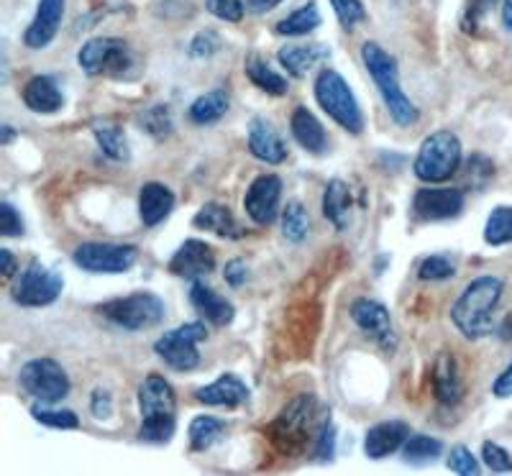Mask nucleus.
Wrapping results in <instances>:
<instances>
[{
	"instance_id": "4be33fe9",
	"label": "nucleus",
	"mask_w": 512,
	"mask_h": 476,
	"mask_svg": "<svg viewBox=\"0 0 512 476\" xmlns=\"http://www.w3.org/2000/svg\"><path fill=\"white\" fill-rule=\"evenodd\" d=\"M249 387L241 377L236 374H221L213 384L208 387H200L195 389V397L198 402L210 407H239L244 402H249Z\"/></svg>"
},
{
	"instance_id": "ea45409f",
	"label": "nucleus",
	"mask_w": 512,
	"mask_h": 476,
	"mask_svg": "<svg viewBox=\"0 0 512 476\" xmlns=\"http://www.w3.org/2000/svg\"><path fill=\"white\" fill-rule=\"evenodd\" d=\"M331 6L338 18V24L344 26L346 31H354L367 18V11H364L361 0H331Z\"/></svg>"
},
{
	"instance_id": "49530a36",
	"label": "nucleus",
	"mask_w": 512,
	"mask_h": 476,
	"mask_svg": "<svg viewBox=\"0 0 512 476\" xmlns=\"http://www.w3.org/2000/svg\"><path fill=\"white\" fill-rule=\"evenodd\" d=\"M482 461L487 464V469L497 471V474H502V471H512V456L500 446V443H492V441L484 443Z\"/></svg>"
},
{
	"instance_id": "a19ab883",
	"label": "nucleus",
	"mask_w": 512,
	"mask_h": 476,
	"mask_svg": "<svg viewBox=\"0 0 512 476\" xmlns=\"http://www.w3.org/2000/svg\"><path fill=\"white\" fill-rule=\"evenodd\" d=\"M446 466L454 471V474H461V476H477L479 474V459L466 446L451 448V453H448V459H446Z\"/></svg>"
},
{
	"instance_id": "cd10ccee",
	"label": "nucleus",
	"mask_w": 512,
	"mask_h": 476,
	"mask_svg": "<svg viewBox=\"0 0 512 476\" xmlns=\"http://www.w3.org/2000/svg\"><path fill=\"white\" fill-rule=\"evenodd\" d=\"M323 215L336 231H346L351 223V190L344 180H331L323 192Z\"/></svg>"
},
{
	"instance_id": "c85d7f7f",
	"label": "nucleus",
	"mask_w": 512,
	"mask_h": 476,
	"mask_svg": "<svg viewBox=\"0 0 512 476\" xmlns=\"http://www.w3.org/2000/svg\"><path fill=\"white\" fill-rule=\"evenodd\" d=\"M228 105H231V100H228L226 90L216 88L210 90V93L200 95L198 100H192L187 116H190V121L195 123V126H210V123L221 121V118L226 116Z\"/></svg>"
},
{
	"instance_id": "423d86ee",
	"label": "nucleus",
	"mask_w": 512,
	"mask_h": 476,
	"mask_svg": "<svg viewBox=\"0 0 512 476\" xmlns=\"http://www.w3.org/2000/svg\"><path fill=\"white\" fill-rule=\"evenodd\" d=\"M98 313L126 331H149L164 320V302L154 292H131L126 297L103 302Z\"/></svg>"
},
{
	"instance_id": "58836bf2",
	"label": "nucleus",
	"mask_w": 512,
	"mask_h": 476,
	"mask_svg": "<svg viewBox=\"0 0 512 476\" xmlns=\"http://www.w3.org/2000/svg\"><path fill=\"white\" fill-rule=\"evenodd\" d=\"M454 274H456L454 262L443 254L425 256L423 262L418 264V277L423 279V282H443V279L454 277Z\"/></svg>"
},
{
	"instance_id": "f3484780",
	"label": "nucleus",
	"mask_w": 512,
	"mask_h": 476,
	"mask_svg": "<svg viewBox=\"0 0 512 476\" xmlns=\"http://www.w3.org/2000/svg\"><path fill=\"white\" fill-rule=\"evenodd\" d=\"M64 3L67 0H39V8H36V16L31 21V26L24 34V44L29 49H44L49 47L57 36L59 26H62L64 18Z\"/></svg>"
},
{
	"instance_id": "a18cd8bd",
	"label": "nucleus",
	"mask_w": 512,
	"mask_h": 476,
	"mask_svg": "<svg viewBox=\"0 0 512 476\" xmlns=\"http://www.w3.org/2000/svg\"><path fill=\"white\" fill-rule=\"evenodd\" d=\"M315 461H331L336 456V428H333L331 420L320 425L318 430V441H315L313 448Z\"/></svg>"
},
{
	"instance_id": "20e7f679",
	"label": "nucleus",
	"mask_w": 512,
	"mask_h": 476,
	"mask_svg": "<svg viewBox=\"0 0 512 476\" xmlns=\"http://www.w3.org/2000/svg\"><path fill=\"white\" fill-rule=\"evenodd\" d=\"M461 141L454 131H433L431 136H425L420 144L418 154H415L413 172L420 182L428 185H441V182L451 180L461 167Z\"/></svg>"
},
{
	"instance_id": "3c124183",
	"label": "nucleus",
	"mask_w": 512,
	"mask_h": 476,
	"mask_svg": "<svg viewBox=\"0 0 512 476\" xmlns=\"http://www.w3.org/2000/svg\"><path fill=\"white\" fill-rule=\"evenodd\" d=\"M492 395H495L497 400H507V397H512V361L502 369L500 374H497L495 382H492Z\"/></svg>"
},
{
	"instance_id": "f03ea898",
	"label": "nucleus",
	"mask_w": 512,
	"mask_h": 476,
	"mask_svg": "<svg viewBox=\"0 0 512 476\" xmlns=\"http://www.w3.org/2000/svg\"><path fill=\"white\" fill-rule=\"evenodd\" d=\"M361 59L364 67L372 75L374 85H377L379 95H382L384 108L390 111V118L397 126H415L420 118L418 105L405 95L400 85V70H397V59L392 57L387 49H382L377 41H367L361 47Z\"/></svg>"
},
{
	"instance_id": "f8f14e48",
	"label": "nucleus",
	"mask_w": 512,
	"mask_h": 476,
	"mask_svg": "<svg viewBox=\"0 0 512 476\" xmlns=\"http://www.w3.org/2000/svg\"><path fill=\"white\" fill-rule=\"evenodd\" d=\"M351 320L364 336L377 343L384 354H395L397 333L392 326L390 310L384 308L382 302L372 300V297H359V300L351 302Z\"/></svg>"
},
{
	"instance_id": "864d4df0",
	"label": "nucleus",
	"mask_w": 512,
	"mask_h": 476,
	"mask_svg": "<svg viewBox=\"0 0 512 476\" xmlns=\"http://www.w3.org/2000/svg\"><path fill=\"white\" fill-rule=\"evenodd\" d=\"M495 3H497V0H474V3H472V8H469V13H466V16L472 18V26L477 24L479 18H482L484 13L489 11V8L495 6Z\"/></svg>"
},
{
	"instance_id": "412c9836",
	"label": "nucleus",
	"mask_w": 512,
	"mask_h": 476,
	"mask_svg": "<svg viewBox=\"0 0 512 476\" xmlns=\"http://www.w3.org/2000/svg\"><path fill=\"white\" fill-rule=\"evenodd\" d=\"M433 395L441 405H459L464 397V384L459 377V364L451 351H441L433 364Z\"/></svg>"
},
{
	"instance_id": "72a5a7b5",
	"label": "nucleus",
	"mask_w": 512,
	"mask_h": 476,
	"mask_svg": "<svg viewBox=\"0 0 512 476\" xmlns=\"http://www.w3.org/2000/svg\"><path fill=\"white\" fill-rule=\"evenodd\" d=\"M310 233V215L300 200H290L282 210V236L292 244H303Z\"/></svg>"
},
{
	"instance_id": "6e6d98bb",
	"label": "nucleus",
	"mask_w": 512,
	"mask_h": 476,
	"mask_svg": "<svg viewBox=\"0 0 512 476\" xmlns=\"http://www.w3.org/2000/svg\"><path fill=\"white\" fill-rule=\"evenodd\" d=\"M502 24L512 34V0H502Z\"/></svg>"
},
{
	"instance_id": "37998d69",
	"label": "nucleus",
	"mask_w": 512,
	"mask_h": 476,
	"mask_svg": "<svg viewBox=\"0 0 512 476\" xmlns=\"http://www.w3.org/2000/svg\"><path fill=\"white\" fill-rule=\"evenodd\" d=\"M466 172H469V175H466V182L472 185V190H479V187H484L492 177H495V164L489 162L484 154H474V157L466 162Z\"/></svg>"
},
{
	"instance_id": "393cba45",
	"label": "nucleus",
	"mask_w": 512,
	"mask_h": 476,
	"mask_svg": "<svg viewBox=\"0 0 512 476\" xmlns=\"http://www.w3.org/2000/svg\"><path fill=\"white\" fill-rule=\"evenodd\" d=\"M24 103L34 113H57L64 105V95L59 90L57 80L49 75L31 77L24 85Z\"/></svg>"
},
{
	"instance_id": "5701e85b",
	"label": "nucleus",
	"mask_w": 512,
	"mask_h": 476,
	"mask_svg": "<svg viewBox=\"0 0 512 476\" xmlns=\"http://www.w3.org/2000/svg\"><path fill=\"white\" fill-rule=\"evenodd\" d=\"M290 131L297 144L303 146L305 151H310V154H315V157H323L328 151L326 128H323L318 116L313 111H308L305 105H297L295 111H292Z\"/></svg>"
},
{
	"instance_id": "4468645a",
	"label": "nucleus",
	"mask_w": 512,
	"mask_h": 476,
	"mask_svg": "<svg viewBox=\"0 0 512 476\" xmlns=\"http://www.w3.org/2000/svg\"><path fill=\"white\" fill-rule=\"evenodd\" d=\"M464 203V192L456 187H420L413 198V213L428 223L448 221L464 210Z\"/></svg>"
},
{
	"instance_id": "1a4fd4ad",
	"label": "nucleus",
	"mask_w": 512,
	"mask_h": 476,
	"mask_svg": "<svg viewBox=\"0 0 512 476\" xmlns=\"http://www.w3.org/2000/svg\"><path fill=\"white\" fill-rule=\"evenodd\" d=\"M64 279L54 269L44 267L41 262H29V267L18 274L13 282V302L21 308H47L62 295Z\"/></svg>"
},
{
	"instance_id": "39448f33",
	"label": "nucleus",
	"mask_w": 512,
	"mask_h": 476,
	"mask_svg": "<svg viewBox=\"0 0 512 476\" xmlns=\"http://www.w3.org/2000/svg\"><path fill=\"white\" fill-rule=\"evenodd\" d=\"M315 100L338 126L349 131V134L359 136L364 131V113L359 108V100H356L354 90L349 88V82L344 80V75L338 70H320L315 77Z\"/></svg>"
},
{
	"instance_id": "ddd939ff",
	"label": "nucleus",
	"mask_w": 512,
	"mask_h": 476,
	"mask_svg": "<svg viewBox=\"0 0 512 476\" xmlns=\"http://www.w3.org/2000/svg\"><path fill=\"white\" fill-rule=\"evenodd\" d=\"M282 180L277 175H259L244 195V210L256 226H269L280 215Z\"/></svg>"
},
{
	"instance_id": "2eb2a0df",
	"label": "nucleus",
	"mask_w": 512,
	"mask_h": 476,
	"mask_svg": "<svg viewBox=\"0 0 512 476\" xmlns=\"http://www.w3.org/2000/svg\"><path fill=\"white\" fill-rule=\"evenodd\" d=\"M169 274H175V277H185V279H200L205 274H210L216 269V254L210 249L205 241L200 238H187L185 244L172 254L169 259Z\"/></svg>"
},
{
	"instance_id": "4c0bfd02",
	"label": "nucleus",
	"mask_w": 512,
	"mask_h": 476,
	"mask_svg": "<svg viewBox=\"0 0 512 476\" xmlns=\"http://www.w3.org/2000/svg\"><path fill=\"white\" fill-rule=\"evenodd\" d=\"M31 415H34L36 423L47 425V428H57V430L80 428V418H77L72 410H52V407H47L44 402L31 407Z\"/></svg>"
},
{
	"instance_id": "09e8293b",
	"label": "nucleus",
	"mask_w": 512,
	"mask_h": 476,
	"mask_svg": "<svg viewBox=\"0 0 512 476\" xmlns=\"http://www.w3.org/2000/svg\"><path fill=\"white\" fill-rule=\"evenodd\" d=\"M90 413L95 415L98 420H105V418H111L113 415V397L108 389L98 387L93 392V397H90Z\"/></svg>"
},
{
	"instance_id": "8fccbe9b",
	"label": "nucleus",
	"mask_w": 512,
	"mask_h": 476,
	"mask_svg": "<svg viewBox=\"0 0 512 476\" xmlns=\"http://www.w3.org/2000/svg\"><path fill=\"white\" fill-rule=\"evenodd\" d=\"M223 277H226L228 287L239 290V287L246 285V279H249V269H246V264L241 259H231L226 264V269H223Z\"/></svg>"
},
{
	"instance_id": "c756f323",
	"label": "nucleus",
	"mask_w": 512,
	"mask_h": 476,
	"mask_svg": "<svg viewBox=\"0 0 512 476\" xmlns=\"http://www.w3.org/2000/svg\"><path fill=\"white\" fill-rule=\"evenodd\" d=\"M244 72L256 88L264 90L269 95H285L287 93V77H282L280 72L272 70L269 62L259 54H249L244 62Z\"/></svg>"
},
{
	"instance_id": "79ce46f5",
	"label": "nucleus",
	"mask_w": 512,
	"mask_h": 476,
	"mask_svg": "<svg viewBox=\"0 0 512 476\" xmlns=\"http://www.w3.org/2000/svg\"><path fill=\"white\" fill-rule=\"evenodd\" d=\"M205 8L210 16H216L218 21H226V24H239L246 11L244 0H205Z\"/></svg>"
},
{
	"instance_id": "603ef678",
	"label": "nucleus",
	"mask_w": 512,
	"mask_h": 476,
	"mask_svg": "<svg viewBox=\"0 0 512 476\" xmlns=\"http://www.w3.org/2000/svg\"><path fill=\"white\" fill-rule=\"evenodd\" d=\"M0 267H3V277L6 279H13L16 277V256H13V251L8 249H0Z\"/></svg>"
},
{
	"instance_id": "aec40b11",
	"label": "nucleus",
	"mask_w": 512,
	"mask_h": 476,
	"mask_svg": "<svg viewBox=\"0 0 512 476\" xmlns=\"http://www.w3.org/2000/svg\"><path fill=\"white\" fill-rule=\"evenodd\" d=\"M190 302L192 308L198 310L200 315H203L208 323H213V326L218 328H226L233 323V315H236V308H233L231 302L226 300L223 295H218L213 287H208L205 282H192L190 287Z\"/></svg>"
},
{
	"instance_id": "a878e982",
	"label": "nucleus",
	"mask_w": 512,
	"mask_h": 476,
	"mask_svg": "<svg viewBox=\"0 0 512 476\" xmlns=\"http://www.w3.org/2000/svg\"><path fill=\"white\" fill-rule=\"evenodd\" d=\"M328 49L320 44H292V47H282L277 59H280L282 70H287L290 77H305L315 64L323 62L328 57Z\"/></svg>"
},
{
	"instance_id": "c03bdc74",
	"label": "nucleus",
	"mask_w": 512,
	"mask_h": 476,
	"mask_svg": "<svg viewBox=\"0 0 512 476\" xmlns=\"http://www.w3.org/2000/svg\"><path fill=\"white\" fill-rule=\"evenodd\" d=\"M26 226H24V218L13 208V203L3 200L0 203V236L6 238H16V236H24Z\"/></svg>"
},
{
	"instance_id": "6ab92c4d",
	"label": "nucleus",
	"mask_w": 512,
	"mask_h": 476,
	"mask_svg": "<svg viewBox=\"0 0 512 476\" xmlns=\"http://www.w3.org/2000/svg\"><path fill=\"white\" fill-rule=\"evenodd\" d=\"M315 418V397L313 395H300L282 410V415L274 420L272 430L277 441H300L305 430L310 428Z\"/></svg>"
},
{
	"instance_id": "b1692460",
	"label": "nucleus",
	"mask_w": 512,
	"mask_h": 476,
	"mask_svg": "<svg viewBox=\"0 0 512 476\" xmlns=\"http://www.w3.org/2000/svg\"><path fill=\"white\" fill-rule=\"evenodd\" d=\"M175 210V192L162 182H149L139 192V218L146 228H154Z\"/></svg>"
},
{
	"instance_id": "a211bd4d",
	"label": "nucleus",
	"mask_w": 512,
	"mask_h": 476,
	"mask_svg": "<svg viewBox=\"0 0 512 476\" xmlns=\"http://www.w3.org/2000/svg\"><path fill=\"white\" fill-rule=\"evenodd\" d=\"M410 436V425L405 420H384V423L372 425L364 438V453L369 459L379 461L387 459L390 453L400 451Z\"/></svg>"
},
{
	"instance_id": "dca6fc26",
	"label": "nucleus",
	"mask_w": 512,
	"mask_h": 476,
	"mask_svg": "<svg viewBox=\"0 0 512 476\" xmlns=\"http://www.w3.org/2000/svg\"><path fill=\"white\" fill-rule=\"evenodd\" d=\"M249 151L259 162L282 164L287 159V144L272 121L256 116L249 123Z\"/></svg>"
},
{
	"instance_id": "9d476101",
	"label": "nucleus",
	"mask_w": 512,
	"mask_h": 476,
	"mask_svg": "<svg viewBox=\"0 0 512 476\" xmlns=\"http://www.w3.org/2000/svg\"><path fill=\"white\" fill-rule=\"evenodd\" d=\"M77 62L88 75H123L126 70H131L134 57H131V49L123 39L116 36H98V39H90L82 44L80 54H77Z\"/></svg>"
},
{
	"instance_id": "e433bc0d",
	"label": "nucleus",
	"mask_w": 512,
	"mask_h": 476,
	"mask_svg": "<svg viewBox=\"0 0 512 476\" xmlns=\"http://www.w3.org/2000/svg\"><path fill=\"white\" fill-rule=\"evenodd\" d=\"M139 123L144 126V131L154 139H167L172 131H175V121H172V113H169L167 105H152L141 111Z\"/></svg>"
},
{
	"instance_id": "c9c22d12",
	"label": "nucleus",
	"mask_w": 512,
	"mask_h": 476,
	"mask_svg": "<svg viewBox=\"0 0 512 476\" xmlns=\"http://www.w3.org/2000/svg\"><path fill=\"white\" fill-rule=\"evenodd\" d=\"M484 241L489 246L512 244V205H500L484 223Z\"/></svg>"
},
{
	"instance_id": "0eeeda50",
	"label": "nucleus",
	"mask_w": 512,
	"mask_h": 476,
	"mask_svg": "<svg viewBox=\"0 0 512 476\" xmlns=\"http://www.w3.org/2000/svg\"><path fill=\"white\" fill-rule=\"evenodd\" d=\"M205 338H208V328H205L203 320H192V323H185V326L164 333L154 343V351L175 372H192L200 364L198 346Z\"/></svg>"
},
{
	"instance_id": "2f4dec72",
	"label": "nucleus",
	"mask_w": 512,
	"mask_h": 476,
	"mask_svg": "<svg viewBox=\"0 0 512 476\" xmlns=\"http://www.w3.org/2000/svg\"><path fill=\"white\" fill-rule=\"evenodd\" d=\"M223 433H226V423L213 415H198V418H192L190 428H187L192 451H208L213 443L221 441Z\"/></svg>"
},
{
	"instance_id": "7c9ffc66",
	"label": "nucleus",
	"mask_w": 512,
	"mask_h": 476,
	"mask_svg": "<svg viewBox=\"0 0 512 476\" xmlns=\"http://www.w3.org/2000/svg\"><path fill=\"white\" fill-rule=\"evenodd\" d=\"M93 136L98 141L100 151L105 157L113 159V162H126L131 157V149H128V139L123 134V128L113 121H98L93 126Z\"/></svg>"
},
{
	"instance_id": "4d7b16f0",
	"label": "nucleus",
	"mask_w": 512,
	"mask_h": 476,
	"mask_svg": "<svg viewBox=\"0 0 512 476\" xmlns=\"http://www.w3.org/2000/svg\"><path fill=\"white\" fill-rule=\"evenodd\" d=\"M13 139H16V128L8 126V123H6V126H0V144L8 146Z\"/></svg>"
},
{
	"instance_id": "6e6552de",
	"label": "nucleus",
	"mask_w": 512,
	"mask_h": 476,
	"mask_svg": "<svg viewBox=\"0 0 512 476\" xmlns=\"http://www.w3.org/2000/svg\"><path fill=\"white\" fill-rule=\"evenodd\" d=\"M18 382L36 402H44V405H57L70 395V377L62 369V364L49 359V356L26 361L21 366Z\"/></svg>"
},
{
	"instance_id": "f704fd0d",
	"label": "nucleus",
	"mask_w": 512,
	"mask_h": 476,
	"mask_svg": "<svg viewBox=\"0 0 512 476\" xmlns=\"http://www.w3.org/2000/svg\"><path fill=\"white\" fill-rule=\"evenodd\" d=\"M443 453V443L425 433H410L405 446H402V459L408 464H428V461L438 459Z\"/></svg>"
},
{
	"instance_id": "5fc2aeb1",
	"label": "nucleus",
	"mask_w": 512,
	"mask_h": 476,
	"mask_svg": "<svg viewBox=\"0 0 512 476\" xmlns=\"http://www.w3.org/2000/svg\"><path fill=\"white\" fill-rule=\"evenodd\" d=\"M282 3H285V0H249V8L254 13H269L277 6H282Z\"/></svg>"
},
{
	"instance_id": "bb28decb",
	"label": "nucleus",
	"mask_w": 512,
	"mask_h": 476,
	"mask_svg": "<svg viewBox=\"0 0 512 476\" xmlns=\"http://www.w3.org/2000/svg\"><path fill=\"white\" fill-rule=\"evenodd\" d=\"M192 226L200 228V231L216 233L221 238H241V233H244L231 210L221 203H205L192 218Z\"/></svg>"
},
{
	"instance_id": "9b49d317",
	"label": "nucleus",
	"mask_w": 512,
	"mask_h": 476,
	"mask_svg": "<svg viewBox=\"0 0 512 476\" xmlns=\"http://www.w3.org/2000/svg\"><path fill=\"white\" fill-rule=\"evenodd\" d=\"M139 249L131 244H100L88 241L72 251V262L90 274H123L134 267Z\"/></svg>"
},
{
	"instance_id": "7ed1b4c3",
	"label": "nucleus",
	"mask_w": 512,
	"mask_h": 476,
	"mask_svg": "<svg viewBox=\"0 0 512 476\" xmlns=\"http://www.w3.org/2000/svg\"><path fill=\"white\" fill-rule=\"evenodd\" d=\"M139 407V441L157 446L172 441L177 430V397L172 384L159 374H149L139 387Z\"/></svg>"
},
{
	"instance_id": "473e14b6",
	"label": "nucleus",
	"mask_w": 512,
	"mask_h": 476,
	"mask_svg": "<svg viewBox=\"0 0 512 476\" xmlns=\"http://www.w3.org/2000/svg\"><path fill=\"white\" fill-rule=\"evenodd\" d=\"M320 26V13L315 3H305L297 11H292L290 16H285L282 21H277L274 31L280 36H305L313 29Z\"/></svg>"
},
{
	"instance_id": "de8ad7c7",
	"label": "nucleus",
	"mask_w": 512,
	"mask_h": 476,
	"mask_svg": "<svg viewBox=\"0 0 512 476\" xmlns=\"http://www.w3.org/2000/svg\"><path fill=\"white\" fill-rule=\"evenodd\" d=\"M218 49H221V36H218L216 31H200V34L190 41V57L195 59L213 57Z\"/></svg>"
},
{
	"instance_id": "f257e3e1",
	"label": "nucleus",
	"mask_w": 512,
	"mask_h": 476,
	"mask_svg": "<svg viewBox=\"0 0 512 476\" xmlns=\"http://www.w3.org/2000/svg\"><path fill=\"white\" fill-rule=\"evenodd\" d=\"M502 292H505V282L495 274H482L461 290L454 308H451V320H454L461 336L469 338V341H479V338L492 333Z\"/></svg>"
}]
</instances>
